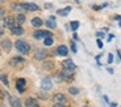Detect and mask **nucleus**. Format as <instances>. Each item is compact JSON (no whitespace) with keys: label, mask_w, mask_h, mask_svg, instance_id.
I'll return each mask as SVG.
<instances>
[{"label":"nucleus","mask_w":121,"mask_h":107,"mask_svg":"<svg viewBox=\"0 0 121 107\" xmlns=\"http://www.w3.org/2000/svg\"><path fill=\"white\" fill-rule=\"evenodd\" d=\"M15 47H16V50L20 54H22V55H28V54L30 52V45L26 41H22V39H18V41L15 42Z\"/></svg>","instance_id":"f257e3e1"},{"label":"nucleus","mask_w":121,"mask_h":107,"mask_svg":"<svg viewBox=\"0 0 121 107\" xmlns=\"http://www.w3.org/2000/svg\"><path fill=\"white\" fill-rule=\"evenodd\" d=\"M59 77L62 78V80H65V81H71L74 78V71L63 68V71L59 72Z\"/></svg>","instance_id":"f03ea898"},{"label":"nucleus","mask_w":121,"mask_h":107,"mask_svg":"<svg viewBox=\"0 0 121 107\" xmlns=\"http://www.w3.org/2000/svg\"><path fill=\"white\" fill-rule=\"evenodd\" d=\"M33 37L36 39H45L48 37H53V34H52V31H48V30H36Z\"/></svg>","instance_id":"7ed1b4c3"},{"label":"nucleus","mask_w":121,"mask_h":107,"mask_svg":"<svg viewBox=\"0 0 121 107\" xmlns=\"http://www.w3.org/2000/svg\"><path fill=\"white\" fill-rule=\"evenodd\" d=\"M41 88L43 90H50L53 88V81L50 77H43L42 81H41Z\"/></svg>","instance_id":"20e7f679"},{"label":"nucleus","mask_w":121,"mask_h":107,"mask_svg":"<svg viewBox=\"0 0 121 107\" xmlns=\"http://www.w3.org/2000/svg\"><path fill=\"white\" fill-rule=\"evenodd\" d=\"M55 55H58V56H67L69 55V47L65 45L58 46L57 50H55Z\"/></svg>","instance_id":"39448f33"},{"label":"nucleus","mask_w":121,"mask_h":107,"mask_svg":"<svg viewBox=\"0 0 121 107\" xmlns=\"http://www.w3.org/2000/svg\"><path fill=\"white\" fill-rule=\"evenodd\" d=\"M11 33H12L13 35H22V34L25 33V30L20 26V24H16V22H15L13 26L11 27Z\"/></svg>","instance_id":"423d86ee"},{"label":"nucleus","mask_w":121,"mask_h":107,"mask_svg":"<svg viewBox=\"0 0 121 107\" xmlns=\"http://www.w3.org/2000/svg\"><path fill=\"white\" fill-rule=\"evenodd\" d=\"M25 85H26V80L25 78H17V81H16V88H17L18 93L25 92Z\"/></svg>","instance_id":"0eeeda50"},{"label":"nucleus","mask_w":121,"mask_h":107,"mask_svg":"<svg viewBox=\"0 0 121 107\" xmlns=\"http://www.w3.org/2000/svg\"><path fill=\"white\" fill-rule=\"evenodd\" d=\"M22 4H24L25 9H26L28 12H38L39 11V7L34 3H22Z\"/></svg>","instance_id":"6e6552de"},{"label":"nucleus","mask_w":121,"mask_h":107,"mask_svg":"<svg viewBox=\"0 0 121 107\" xmlns=\"http://www.w3.org/2000/svg\"><path fill=\"white\" fill-rule=\"evenodd\" d=\"M53 101H54L55 103H66L67 99L62 93H57V94H54V97H53Z\"/></svg>","instance_id":"1a4fd4ad"},{"label":"nucleus","mask_w":121,"mask_h":107,"mask_svg":"<svg viewBox=\"0 0 121 107\" xmlns=\"http://www.w3.org/2000/svg\"><path fill=\"white\" fill-rule=\"evenodd\" d=\"M0 46H1L7 52H11V50H12V42H11V39H3L1 43H0Z\"/></svg>","instance_id":"9d476101"},{"label":"nucleus","mask_w":121,"mask_h":107,"mask_svg":"<svg viewBox=\"0 0 121 107\" xmlns=\"http://www.w3.org/2000/svg\"><path fill=\"white\" fill-rule=\"evenodd\" d=\"M62 67L66 69H71V71H74V69L76 68V65L74 64V61L71 59H67V60H63L62 61Z\"/></svg>","instance_id":"9b49d317"},{"label":"nucleus","mask_w":121,"mask_h":107,"mask_svg":"<svg viewBox=\"0 0 121 107\" xmlns=\"http://www.w3.org/2000/svg\"><path fill=\"white\" fill-rule=\"evenodd\" d=\"M25 107H39L36 98H26L25 99Z\"/></svg>","instance_id":"f8f14e48"},{"label":"nucleus","mask_w":121,"mask_h":107,"mask_svg":"<svg viewBox=\"0 0 121 107\" xmlns=\"http://www.w3.org/2000/svg\"><path fill=\"white\" fill-rule=\"evenodd\" d=\"M11 8L15 11V12H18V13H22V12H25L26 9H25V7H24V4L22 3H17V4H12L11 5Z\"/></svg>","instance_id":"ddd939ff"},{"label":"nucleus","mask_w":121,"mask_h":107,"mask_svg":"<svg viewBox=\"0 0 121 107\" xmlns=\"http://www.w3.org/2000/svg\"><path fill=\"white\" fill-rule=\"evenodd\" d=\"M9 99V104L12 107H21V101L18 98H16V97H8Z\"/></svg>","instance_id":"4468645a"},{"label":"nucleus","mask_w":121,"mask_h":107,"mask_svg":"<svg viewBox=\"0 0 121 107\" xmlns=\"http://www.w3.org/2000/svg\"><path fill=\"white\" fill-rule=\"evenodd\" d=\"M13 20H15V18H13L12 16H7V17L4 18V26L11 29V27L13 26V24H15V21Z\"/></svg>","instance_id":"2eb2a0df"},{"label":"nucleus","mask_w":121,"mask_h":107,"mask_svg":"<svg viewBox=\"0 0 121 107\" xmlns=\"http://www.w3.org/2000/svg\"><path fill=\"white\" fill-rule=\"evenodd\" d=\"M46 55H48L46 50H38L36 54H34V57H36L37 60H43L46 57Z\"/></svg>","instance_id":"dca6fc26"},{"label":"nucleus","mask_w":121,"mask_h":107,"mask_svg":"<svg viewBox=\"0 0 121 107\" xmlns=\"http://www.w3.org/2000/svg\"><path fill=\"white\" fill-rule=\"evenodd\" d=\"M32 25H33L34 27H39V26H42V24H43V21L41 20L39 17H34V18H32Z\"/></svg>","instance_id":"f3484780"},{"label":"nucleus","mask_w":121,"mask_h":107,"mask_svg":"<svg viewBox=\"0 0 121 107\" xmlns=\"http://www.w3.org/2000/svg\"><path fill=\"white\" fill-rule=\"evenodd\" d=\"M11 64L12 65H15V64H22V63H25V60H24V57H20V56H15V57H12L11 59Z\"/></svg>","instance_id":"a211bd4d"},{"label":"nucleus","mask_w":121,"mask_h":107,"mask_svg":"<svg viewBox=\"0 0 121 107\" xmlns=\"http://www.w3.org/2000/svg\"><path fill=\"white\" fill-rule=\"evenodd\" d=\"M70 11H71V7H66V8H63V9H59V11H57V15L66 17V16L70 13Z\"/></svg>","instance_id":"6ab92c4d"},{"label":"nucleus","mask_w":121,"mask_h":107,"mask_svg":"<svg viewBox=\"0 0 121 107\" xmlns=\"http://www.w3.org/2000/svg\"><path fill=\"white\" fill-rule=\"evenodd\" d=\"M16 21H17V24H24L25 21H26V17H25L24 13H18L17 16H16Z\"/></svg>","instance_id":"aec40b11"},{"label":"nucleus","mask_w":121,"mask_h":107,"mask_svg":"<svg viewBox=\"0 0 121 107\" xmlns=\"http://www.w3.org/2000/svg\"><path fill=\"white\" fill-rule=\"evenodd\" d=\"M45 25L49 27V29H55V27H57V22H55V20H50V18H49L48 21H45Z\"/></svg>","instance_id":"412c9836"},{"label":"nucleus","mask_w":121,"mask_h":107,"mask_svg":"<svg viewBox=\"0 0 121 107\" xmlns=\"http://www.w3.org/2000/svg\"><path fill=\"white\" fill-rule=\"evenodd\" d=\"M53 43H54V39H53V37H48V38L43 39V45H45L46 47H49V46H53Z\"/></svg>","instance_id":"4be33fe9"},{"label":"nucleus","mask_w":121,"mask_h":107,"mask_svg":"<svg viewBox=\"0 0 121 107\" xmlns=\"http://www.w3.org/2000/svg\"><path fill=\"white\" fill-rule=\"evenodd\" d=\"M0 81L5 85V86H9V82H8V77H7L5 73H1L0 74Z\"/></svg>","instance_id":"5701e85b"},{"label":"nucleus","mask_w":121,"mask_h":107,"mask_svg":"<svg viewBox=\"0 0 121 107\" xmlns=\"http://www.w3.org/2000/svg\"><path fill=\"white\" fill-rule=\"evenodd\" d=\"M69 93H70L71 95H78V94H79V89H78V88L71 86V88H69Z\"/></svg>","instance_id":"b1692460"},{"label":"nucleus","mask_w":121,"mask_h":107,"mask_svg":"<svg viewBox=\"0 0 121 107\" xmlns=\"http://www.w3.org/2000/svg\"><path fill=\"white\" fill-rule=\"evenodd\" d=\"M79 27V21H71V30L73 31H76Z\"/></svg>","instance_id":"393cba45"},{"label":"nucleus","mask_w":121,"mask_h":107,"mask_svg":"<svg viewBox=\"0 0 121 107\" xmlns=\"http://www.w3.org/2000/svg\"><path fill=\"white\" fill-rule=\"evenodd\" d=\"M71 50H73L74 54L78 52V50H76V45H75V42H71Z\"/></svg>","instance_id":"a878e982"},{"label":"nucleus","mask_w":121,"mask_h":107,"mask_svg":"<svg viewBox=\"0 0 121 107\" xmlns=\"http://www.w3.org/2000/svg\"><path fill=\"white\" fill-rule=\"evenodd\" d=\"M97 47H99V48H103V42H101V39H99V38H97Z\"/></svg>","instance_id":"bb28decb"},{"label":"nucleus","mask_w":121,"mask_h":107,"mask_svg":"<svg viewBox=\"0 0 121 107\" xmlns=\"http://www.w3.org/2000/svg\"><path fill=\"white\" fill-rule=\"evenodd\" d=\"M108 63H109V64L113 63V55H112V54H109V55H108Z\"/></svg>","instance_id":"cd10ccee"},{"label":"nucleus","mask_w":121,"mask_h":107,"mask_svg":"<svg viewBox=\"0 0 121 107\" xmlns=\"http://www.w3.org/2000/svg\"><path fill=\"white\" fill-rule=\"evenodd\" d=\"M4 12H5V11H4V8H1V7H0V20L4 17Z\"/></svg>","instance_id":"c85d7f7f"},{"label":"nucleus","mask_w":121,"mask_h":107,"mask_svg":"<svg viewBox=\"0 0 121 107\" xmlns=\"http://www.w3.org/2000/svg\"><path fill=\"white\" fill-rule=\"evenodd\" d=\"M53 107H66V106H65V103H55L53 104Z\"/></svg>","instance_id":"c756f323"},{"label":"nucleus","mask_w":121,"mask_h":107,"mask_svg":"<svg viewBox=\"0 0 121 107\" xmlns=\"http://www.w3.org/2000/svg\"><path fill=\"white\" fill-rule=\"evenodd\" d=\"M96 37H97V38H103V37H104V33H101V31H97V33H96Z\"/></svg>","instance_id":"7c9ffc66"},{"label":"nucleus","mask_w":121,"mask_h":107,"mask_svg":"<svg viewBox=\"0 0 121 107\" xmlns=\"http://www.w3.org/2000/svg\"><path fill=\"white\" fill-rule=\"evenodd\" d=\"M112 39H113V35H112V34H109V35H108V42L112 41Z\"/></svg>","instance_id":"2f4dec72"},{"label":"nucleus","mask_w":121,"mask_h":107,"mask_svg":"<svg viewBox=\"0 0 121 107\" xmlns=\"http://www.w3.org/2000/svg\"><path fill=\"white\" fill-rule=\"evenodd\" d=\"M4 34V31H3V29H0V35H3Z\"/></svg>","instance_id":"473e14b6"},{"label":"nucleus","mask_w":121,"mask_h":107,"mask_svg":"<svg viewBox=\"0 0 121 107\" xmlns=\"http://www.w3.org/2000/svg\"><path fill=\"white\" fill-rule=\"evenodd\" d=\"M117 52H118V57H120V60H121V52L120 51H117Z\"/></svg>","instance_id":"72a5a7b5"},{"label":"nucleus","mask_w":121,"mask_h":107,"mask_svg":"<svg viewBox=\"0 0 121 107\" xmlns=\"http://www.w3.org/2000/svg\"><path fill=\"white\" fill-rule=\"evenodd\" d=\"M3 1H4V0H0V3H3Z\"/></svg>","instance_id":"f704fd0d"},{"label":"nucleus","mask_w":121,"mask_h":107,"mask_svg":"<svg viewBox=\"0 0 121 107\" xmlns=\"http://www.w3.org/2000/svg\"><path fill=\"white\" fill-rule=\"evenodd\" d=\"M75 1H76V3H79V0H75Z\"/></svg>","instance_id":"c9c22d12"},{"label":"nucleus","mask_w":121,"mask_h":107,"mask_svg":"<svg viewBox=\"0 0 121 107\" xmlns=\"http://www.w3.org/2000/svg\"><path fill=\"white\" fill-rule=\"evenodd\" d=\"M83 107H87V106H83Z\"/></svg>","instance_id":"e433bc0d"}]
</instances>
